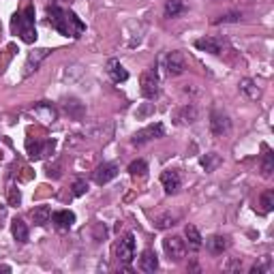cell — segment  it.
I'll return each instance as SVG.
<instances>
[{"label": "cell", "instance_id": "1", "mask_svg": "<svg viewBox=\"0 0 274 274\" xmlns=\"http://www.w3.org/2000/svg\"><path fill=\"white\" fill-rule=\"evenodd\" d=\"M47 19H49V24H52L54 30H58L60 34H64V37L77 39L79 34L86 30V24L73 11H62L60 6H56V4L47 6Z\"/></svg>", "mask_w": 274, "mask_h": 274}, {"label": "cell", "instance_id": "2", "mask_svg": "<svg viewBox=\"0 0 274 274\" xmlns=\"http://www.w3.org/2000/svg\"><path fill=\"white\" fill-rule=\"evenodd\" d=\"M11 28L17 32L21 41L34 43L37 41V28H34V6H26L24 13H15L11 17Z\"/></svg>", "mask_w": 274, "mask_h": 274}, {"label": "cell", "instance_id": "3", "mask_svg": "<svg viewBox=\"0 0 274 274\" xmlns=\"http://www.w3.org/2000/svg\"><path fill=\"white\" fill-rule=\"evenodd\" d=\"M139 86H141V95L146 99H156L158 90H161V79L154 71H143L139 75Z\"/></svg>", "mask_w": 274, "mask_h": 274}, {"label": "cell", "instance_id": "4", "mask_svg": "<svg viewBox=\"0 0 274 274\" xmlns=\"http://www.w3.org/2000/svg\"><path fill=\"white\" fill-rule=\"evenodd\" d=\"M116 257H118V262L122 264H131L133 262V257H135V238L133 234H127V236H122L120 240L116 242Z\"/></svg>", "mask_w": 274, "mask_h": 274}, {"label": "cell", "instance_id": "5", "mask_svg": "<svg viewBox=\"0 0 274 274\" xmlns=\"http://www.w3.org/2000/svg\"><path fill=\"white\" fill-rule=\"evenodd\" d=\"M163 249L165 253H167V257L171 259V262H180L184 255H186V244L180 236H169L163 240Z\"/></svg>", "mask_w": 274, "mask_h": 274}, {"label": "cell", "instance_id": "6", "mask_svg": "<svg viewBox=\"0 0 274 274\" xmlns=\"http://www.w3.org/2000/svg\"><path fill=\"white\" fill-rule=\"evenodd\" d=\"M165 135V127L161 125V122H154V125H148L146 129H141V131H137L131 141L135 143V146H141V143H146L150 139H158V137Z\"/></svg>", "mask_w": 274, "mask_h": 274}, {"label": "cell", "instance_id": "7", "mask_svg": "<svg viewBox=\"0 0 274 274\" xmlns=\"http://www.w3.org/2000/svg\"><path fill=\"white\" fill-rule=\"evenodd\" d=\"M229 129H232V120H229V116L225 112H219L214 110L210 114V131L214 137H223L229 133Z\"/></svg>", "mask_w": 274, "mask_h": 274}, {"label": "cell", "instance_id": "8", "mask_svg": "<svg viewBox=\"0 0 274 274\" xmlns=\"http://www.w3.org/2000/svg\"><path fill=\"white\" fill-rule=\"evenodd\" d=\"M116 176H118V165L116 163H103V165H99L97 171H95V182L103 186Z\"/></svg>", "mask_w": 274, "mask_h": 274}, {"label": "cell", "instance_id": "9", "mask_svg": "<svg viewBox=\"0 0 274 274\" xmlns=\"http://www.w3.org/2000/svg\"><path fill=\"white\" fill-rule=\"evenodd\" d=\"M161 184L167 195H174V193H178L180 189V174L176 169H165L161 174Z\"/></svg>", "mask_w": 274, "mask_h": 274}, {"label": "cell", "instance_id": "10", "mask_svg": "<svg viewBox=\"0 0 274 274\" xmlns=\"http://www.w3.org/2000/svg\"><path fill=\"white\" fill-rule=\"evenodd\" d=\"M49 56V49H34V52H30L28 54V60H26V64H24V75L28 77L32 73V71H37L39 67H41V62L45 60Z\"/></svg>", "mask_w": 274, "mask_h": 274}, {"label": "cell", "instance_id": "11", "mask_svg": "<svg viewBox=\"0 0 274 274\" xmlns=\"http://www.w3.org/2000/svg\"><path fill=\"white\" fill-rule=\"evenodd\" d=\"M137 268L141 272H154L158 268V257L152 249H146L143 253L139 255V262H137Z\"/></svg>", "mask_w": 274, "mask_h": 274}, {"label": "cell", "instance_id": "12", "mask_svg": "<svg viewBox=\"0 0 274 274\" xmlns=\"http://www.w3.org/2000/svg\"><path fill=\"white\" fill-rule=\"evenodd\" d=\"M240 92L247 99H251V101H257V99H262V88L257 86V82L255 79H251V77H242L240 79Z\"/></svg>", "mask_w": 274, "mask_h": 274}, {"label": "cell", "instance_id": "13", "mask_svg": "<svg viewBox=\"0 0 274 274\" xmlns=\"http://www.w3.org/2000/svg\"><path fill=\"white\" fill-rule=\"evenodd\" d=\"M107 73H110V77H112L116 84L127 82V79H129V71H127L125 67H122L120 60H116V58L107 60Z\"/></svg>", "mask_w": 274, "mask_h": 274}, {"label": "cell", "instance_id": "14", "mask_svg": "<svg viewBox=\"0 0 274 274\" xmlns=\"http://www.w3.org/2000/svg\"><path fill=\"white\" fill-rule=\"evenodd\" d=\"M184 56L182 52H171L167 56V73L169 75H180V73H184Z\"/></svg>", "mask_w": 274, "mask_h": 274}, {"label": "cell", "instance_id": "15", "mask_svg": "<svg viewBox=\"0 0 274 274\" xmlns=\"http://www.w3.org/2000/svg\"><path fill=\"white\" fill-rule=\"evenodd\" d=\"M227 247H229L227 238H225V236H219V234H216V236H210V238L206 240V249L210 251L212 255H221Z\"/></svg>", "mask_w": 274, "mask_h": 274}, {"label": "cell", "instance_id": "16", "mask_svg": "<svg viewBox=\"0 0 274 274\" xmlns=\"http://www.w3.org/2000/svg\"><path fill=\"white\" fill-rule=\"evenodd\" d=\"M52 221L56 223V227L69 229V227H73V223H75V214L71 210H58L52 214Z\"/></svg>", "mask_w": 274, "mask_h": 274}, {"label": "cell", "instance_id": "17", "mask_svg": "<svg viewBox=\"0 0 274 274\" xmlns=\"http://www.w3.org/2000/svg\"><path fill=\"white\" fill-rule=\"evenodd\" d=\"M195 47L201 49V52H208V54H221V41L219 39H212V37H201L195 41Z\"/></svg>", "mask_w": 274, "mask_h": 274}, {"label": "cell", "instance_id": "18", "mask_svg": "<svg viewBox=\"0 0 274 274\" xmlns=\"http://www.w3.org/2000/svg\"><path fill=\"white\" fill-rule=\"evenodd\" d=\"M11 234H13V238H15L17 242H28V227H26V223L21 219H13L11 221Z\"/></svg>", "mask_w": 274, "mask_h": 274}, {"label": "cell", "instance_id": "19", "mask_svg": "<svg viewBox=\"0 0 274 274\" xmlns=\"http://www.w3.org/2000/svg\"><path fill=\"white\" fill-rule=\"evenodd\" d=\"M197 120V110L193 105H184L182 110H180L178 114H176V122L178 125H186V122H195Z\"/></svg>", "mask_w": 274, "mask_h": 274}, {"label": "cell", "instance_id": "20", "mask_svg": "<svg viewBox=\"0 0 274 274\" xmlns=\"http://www.w3.org/2000/svg\"><path fill=\"white\" fill-rule=\"evenodd\" d=\"M34 112L41 116V120L45 122V125H49V122H54L56 118H58V114H56V110L52 105H47V103H39L37 107H34Z\"/></svg>", "mask_w": 274, "mask_h": 274}, {"label": "cell", "instance_id": "21", "mask_svg": "<svg viewBox=\"0 0 274 274\" xmlns=\"http://www.w3.org/2000/svg\"><path fill=\"white\" fill-rule=\"evenodd\" d=\"M52 219V210H49V206H37L32 210V221H34V225H45V223Z\"/></svg>", "mask_w": 274, "mask_h": 274}, {"label": "cell", "instance_id": "22", "mask_svg": "<svg viewBox=\"0 0 274 274\" xmlns=\"http://www.w3.org/2000/svg\"><path fill=\"white\" fill-rule=\"evenodd\" d=\"M264 161H262V174L264 178H270L272 176V171H274V154H272V150L270 148H264Z\"/></svg>", "mask_w": 274, "mask_h": 274}, {"label": "cell", "instance_id": "23", "mask_svg": "<svg viewBox=\"0 0 274 274\" xmlns=\"http://www.w3.org/2000/svg\"><path fill=\"white\" fill-rule=\"evenodd\" d=\"M180 13H184L182 0H167L165 2V17H178Z\"/></svg>", "mask_w": 274, "mask_h": 274}, {"label": "cell", "instance_id": "24", "mask_svg": "<svg viewBox=\"0 0 274 274\" xmlns=\"http://www.w3.org/2000/svg\"><path fill=\"white\" fill-rule=\"evenodd\" d=\"M129 174H131L133 178H143L148 174V165L143 158H137V161H133L131 165H129Z\"/></svg>", "mask_w": 274, "mask_h": 274}, {"label": "cell", "instance_id": "25", "mask_svg": "<svg viewBox=\"0 0 274 274\" xmlns=\"http://www.w3.org/2000/svg\"><path fill=\"white\" fill-rule=\"evenodd\" d=\"M184 236H186V240H189V244H191L193 249H199L201 247V236H199L195 225H186L184 227Z\"/></svg>", "mask_w": 274, "mask_h": 274}, {"label": "cell", "instance_id": "26", "mask_svg": "<svg viewBox=\"0 0 274 274\" xmlns=\"http://www.w3.org/2000/svg\"><path fill=\"white\" fill-rule=\"evenodd\" d=\"M219 165H221V156L216 152H210V154H206L204 158H201V167H204L206 171H214Z\"/></svg>", "mask_w": 274, "mask_h": 274}, {"label": "cell", "instance_id": "27", "mask_svg": "<svg viewBox=\"0 0 274 274\" xmlns=\"http://www.w3.org/2000/svg\"><path fill=\"white\" fill-rule=\"evenodd\" d=\"M26 150H28V156H30L32 161H39V158L43 156V143H41V141L28 139V141H26Z\"/></svg>", "mask_w": 274, "mask_h": 274}, {"label": "cell", "instance_id": "28", "mask_svg": "<svg viewBox=\"0 0 274 274\" xmlns=\"http://www.w3.org/2000/svg\"><path fill=\"white\" fill-rule=\"evenodd\" d=\"M259 206H262V212L268 214L272 208H274V191H266L262 199H259Z\"/></svg>", "mask_w": 274, "mask_h": 274}, {"label": "cell", "instance_id": "29", "mask_svg": "<svg viewBox=\"0 0 274 274\" xmlns=\"http://www.w3.org/2000/svg\"><path fill=\"white\" fill-rule=\"evenodd\" d=\"M171 225H176V216L174 214H163V216H158V219H156V227L158 229H165V227H171Z\"/></svg>", "mask_w": 274, "mask_h": 274}, {"label": "cell", "instance_id": "30", "mask_svg": "<svg viewBox=\"0 0 274 274\" xmlns=\"http://www.w3.org/2000/svg\"><path fill=\"white\" fill-rule=\"evenodd\" d=\"M227 21H240V13H225V15L212 19V24H227Z\"/></svg>", "mask_w": 274, "mask_h": 274}, {"label": "cell", "instance_id": "31", "mask_svg": "<svg viewBox=\"0 0 274 274\" xmlns=\"http://www.w3.org/2000/svg\"><path fill=\"white\" fill-rule=\"evenodd\" d=\"M21 204V193L17 186H9V206H19Z\"/></svg>", "mask_w": 274, "mask_h": 274}, {"label": "cell", "instance_id": "32", "mask_svg": "<svg viewBox=\"0 0 274 274\" xmlns=\"http://www.w3.org/2000/svg\"><path fill=\"white\" fill-rule=\"evenodd\" d=\"M86 191H88V184H86V180H75V182H73V195H75V197H82Z\"/></svg>", "mask_w": 274, "mask_h": 274}, {"label": "cell", "instance_id": "33", "mask_svg": "<svg viewBox=\"0 0 274 274\" xmlns=\"http://www.w3.org/2000/svg\"><path fill=\"white\" fill-rule=\"evenodd\" d=\"M270 268H272V264H270V259L266 257V262L264 264H255L253 268H251V272H253V274H264V272H270Z\"/></svg>", "mask_w": 274, "mask_h": 274}, {"label": "cell", "instance_id": "34", "mask_svg": "<svg viewBox=\"0 0 274 274\" xmlns=\"http://www.w3.org/2000/svg\"><path fill=\"white\" fill-rule=\"evenodd\" d=\"M67 112H71L75 118H79V116H82V112H84V107L79 105L77 101H67Z\"/></svg>", "mask_w": 274, "mask_h": 274}, {"label": "cell", "instance_id": "35", "mask_svg": "<svg viewBox=\"0 0 274 274\" xmlns=\"http://www.w3.org/2000/svg\"><path fill=\"white\" fill-rule=\"evenodd\" d=\"M227 272H234V270H242V262H238V259H232L227 266H225Z\"/></svg>", "mask_w": 274, "mask_h": 274}, {"label": "cell", "instance_id": "36", "mask_svg": "<svg viewBox=\"0 0 274 274\" xmlns=\"http://www.w3.org/2000/svg\"><path fill=\"white\" fill-rule=\"evenodd\" d=\"M0 272H11L9 266H0Z\"/></svg>", "mask_w": 274, "mask_h": 274}]
</instances>
